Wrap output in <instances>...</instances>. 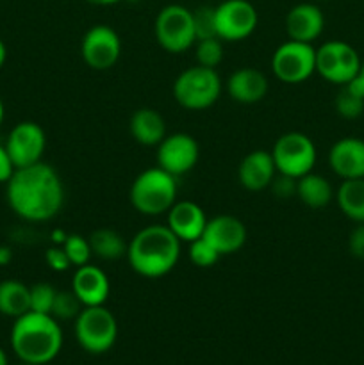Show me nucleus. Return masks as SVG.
Wrapping results in <instances>:
<instances>
[{"label": "nucleus", "mask_w": 364, "mask_h": 365, "mask_svg": "<svg viewBox=\"0 0 364 365\" xmlns=\"http://www.w3.org/2000/svg\"><path fill=\"white\" fill-rule=\"evenodd\" d=\"M6 196L11 210L31 223L50 221L64 203V185L52 166L41 163L18 168L6 182Z\"/></svg>", "instance_id": "f257e3e1"}, {"label": "nucleus", "mask_w": 364, "mask_h": 365, "mask_svg": "<svg viewBox=\"0 0 364 365\" xmlns=\"http://www.w3.org/2000/svg\"><path fill=\"white\" fill-rule=\"evenodd\" d=\"M182 242L166 225L141 228L127 245V260L132 271L145 278L166 277L181 259Z\"/></svg>", "instance_id": "f03ea898"}, {"label": "nucleus", "mask_w": 364, "mask_h": 365, "mask_svg": "<svg viewBox=\"0 0 364 365\" xmlns=\"http://www.w3.org/2000/svg\"><path fill=\"white\" fill-rule=\"evenodd\" d=\"M11 348L20 362L36 365L52 362L63 348L59 321L50 314L29 310L14 319L11 328Z\"/></svg>", "instance_id": "7ed1b4c3"}, {"label": "nucleus", "mask_w": 364, "mask_h": 365, "mask_svg": "<svg viewBox=\"0 0 364 365\" xmlns=\"http://www.w3.org/2000/svg\"><path fill=\"white\" fill-rule=\"evenodd\" d=\"M177 202V177L163 168H148L131 185V203L143 216H159Z\"/></svg>", "instance_id": "20e7f679"}, {"label": "nucleus", "mask_w": 364, "mask_h": 365, "mask_svg": "<svg viewBox=\"0 0 364 365\" xmlns=\"http://www.w3.org/2000/svg\"><path fill=\"white\" fill-rule=\"evenodd\" d=\"M223 89L220 75L214 68L191 66L182 71L173 82V98L188 110H203L218 102Z\"/></svg>", "instance_id": "39448f33"}, {"label": "nucleus", "mask_w": 364, "mask_h": 365, "mask_svg": "<svg viewBox=\"0 0 364 365\" xmlns=\"http://www.w3.org/2000/svg\"><path fill=\"white\" fill-rule=\"evenodd\" d=\"M75 339L91 355L107 353L118 339L116 317L103 305L84 307L75 317Z\"/></svg>", "instance_id": "423d86ee"}, {"label": "nucleus", "mask_w": 364, "mask_h": 365, "mask_svg": "<svg viewBox=\"0 0 364 365\" xmlns=\"http://www.w3.org/2000/svg\"><path fill=\"white\" fill-rule=\"evenodd\" d=\"M275 168L278 175H285L298 180L310 173L316 164L318 152L313 139L303 132H288L275 141L271 148Z\"/></svg>", "instance_id": "0eeeda50"}, {"label": "nucleus", "mask_w": 364, "mask_h": 365, "mask_svg": "<svg viewBox=\"0 0 364 365\" xmlns=\"http://www.w3.org/2000/svg\"><path fill=\"white\" fill-rule=\"evenodd\" d=\"M156 39L170 53H182L196 41L193 11L181 4H170L159 11L153 24Z\"/></svg>", "instance_id": "6e6552de"}, {"label": "nucleus", "mask_w": 364, "mask_h": 365, "mask_svg": "<svg viewBox=\"0 0 364 365\" xmlns=\"http://www.w3.org/2000/svg\"><path fill=\"white\" fill-rule=\"evenodd\" d=\"M271 71L284 84H302L316 73V48L313 43L288 39L273 52Z\"/></svg>", "instance_id": "1a4fd4ad"}, {"label": "nucleus", "mask_w": 364, "mask_h": 365, "mask_svg": "<svg viewBox=\"0 0 364 365\" xmlns=\"http://www.w3.org/2000/svg\"><path fill=\"white\" fill-rule=\"evenodd\" d=\"M360 56L352 45L341 39L325 41L316 48V73L335 86H345L360 70Z\"/></svg>", "instance_id": "9d476101"}, {"label": "nucleus", "mask_w": 364, "mask_h": 365, "mask_svg": "<svg viewBox=\"0 0 364 365\" xmlns=\"http://www.w3.org/2000/svg\"><path fill=\"white\" fill-rule=\"evenodd\" d=\"M214 21L218 38L225 43H236L253 34L259 14L248 0H223L214 7Z\"/></svg>", "instance_id": "9b49d317"}, {"label": "nucleus", "mask_w": 364, "mask_h": 365, "mask_svg": "<svg viewBox=\"0 0 364 365\" xmlns=\"http://www.w3.org/2000/svg\"><path fill=\"white\" fill-rule=\"evenodd\" d=\"M81 56L91 70L106 71L118 63L121 56V39L109 25H93L81 41Z\"/></svg>", "instance_id": "f8f14e48"}, {"label": "nucleus", "mask_w": 364, "mask_h": 365, "mask_svg": "<svg viewBox=\"0 0 364 365\" xmlns=\"http://www.w3.org/2000/svg\"><path fill=\"white\" fill-rule=\"evenodd\" d=\"M4 146L16 170L38 164L46 148L45 130L36 121H20L11 128Z\"/></svg>", "instance_id": "ddd939ff"}, {"label": "nucleus", "mask_w": 364, "mask_h": 365, "mask_svg": "<svg viewBox=\"0 0 364 365\" xmlns=\"http://www.w3.org/2000/svg\"><path fill=\"white\" fill-rule=\"evenodd\" d=\"M200 157V146L193 135L186 132L168 134L157 145V166L173 177L189 173L196 166Z\"/></svg>", "instance_id": "4468645a"}, {"label": "nucleus", "mask_w": 364, "mask_h": 365, "mask_svg": "<svg viewBox=\"0 0 364 365\" xmlns=\"http://www.w3.org/2000/svg\"><path fill=\"white\" fill-rule=\"evenodd\" d=\"M202 237L220 255H232L239 252L246 242V227L241 220L228 214H220L207 220Z\"/></svg>", "instance_id": "2eb2a0df"}, {"label": "nucleus", "mask_w": 364, "mask_h": 365, "mask_svg": "<svg viewBox=\"0 0 364 365\" xmlns=\"http://www.w3.org/2000/svg\"><path fill=\"white\" fill-rule=\"evenodd\" d=\"M168 225L181 242H193L202 237L207 225V216L198 203L191 200L175 202L168 210Z\"/></svg>", "instance_id": "dca6fc26"}, {"label": "nucleus", "mask_w": 364, "mask_h": 365, "mask_svg": "<svg viewBox=\"0 0 364 365\" xmlns=\"http://www.w3.org/2000/svg\"><path fill=\"white\" fill-rule=\"evenodd\" d=\"M328 164L341 180L364 178V139L341 138L328 152Z\"/></svg>", "instance_id": "f3484780"}, {"label": "nucleus", "mask_w": 364, "mask_h": 365, "mask_svg": "<svg viewBox=\"0 0 364 365\" xmlns=\"http://www.w3.org/2000/svg\"><path fill=\"white\" fill-rule=\"evenodd\" d=\"M325 29V16L320 6L313 2L296 4L285 16V32L289 39L303 43L316 41Z\"/></svg>", "instance_id": "a211bd4d"}, {"label": "nucleus", "mask_w": 364, "mask_h": 365, "mask_svg": "<svg viewBox=\"0 0 364 365\" xmlns=\"http://www.w3.org/2000/svg\"><path fill=\"white\" fill-rule=\"evenodd\" d=\"M71 291L81 299L82 307H98L103 305L109 298L111 282L100 267L86 264V266L75 267Z\"/></svg>", "instance_id": "6ab92c4d"}, {"label": "nucleus", "mask_w": 364, "mask_h": 365, "mask_svg": "<svg viewBox=\"0 0 364 365\" xmlns=\"http://www.w3.org/2000/svg\"><path fill=\"white\" fill-rule=\"evenodd\" d=\"M275 175H277V168H275L273 157H271V152H266V150H253L246 153L238 166L239 184L246 191H264L271 185Z\"/></svg>", "instance_id": "aec40b11"}, {"label": "nucleus", "mask_w": 364, "mask_h": 365, "mask_svg": "<svg viewBox=\"0 0 364 365\" xmlns=\"http://www.w3.org/2000/svg\"><path fill=\"white\" fill-rule=\"evenodd\" d=\"M268 84L266 75L256 68H239L231 77L227 78V93L234 102L238 103H257L268 95Z\"/></svg>", "instance_id": "412c9836"}, {"label": "nucleus", "mask_w": 364, "mask_h": 365, "mask_svg": "<svg viewBox=\"0 0 364 365\" xmlns=\"http://www.w3.org/2000/svg\"><path fill=\"white\" fill-rule=\"evenodd\" d=\"M128 128L134 141L143 146H157L168 135L164 118L150 107L136 110L128 121Z\"/></svg>", "instance_id": "4be33fe9"}, {"label": "nucleus", "mask_w": 364, "mask_h": 365, "mask_svg": "<svg viewBox=\"0 0 364 365\" xmlns=\"http://www.w3.org/2000/svg\"><path fill=\"white\" fill-rule=\"evenodd\" d=\"M296 196L309 209H323L335 196L330 182L318 173H307L296 180Z\"/></svg>", "instance_id": "5701e85b"}, {"label": "nucleus", "mask_w": 364, "mask_h": 365, "mask_svg": "<svg viewBox=\"0 0 364 365\" xmlns=\"http://www.w3.org/2000/svg\"><path fill=\"white\" fill-rule=\"evenodd\" d=\"M29 310H31V287L14 278L0 282V314L16 319Z\"/></svg>", "instance_id": "b1692460"}, {"label": "nucleus", "mask_w": 364, "mask_h": 365, "mask_svg": "<svg viewBox=\"0 0 364 365\" xmlns=\"http://www.w3.org/2000/svg\"><path fill=\"white\" fill-rule=\"evenodd\" d=\"M339 210L353 223H364V178L343 180L335 191Z\"/></svg>", "instance_id": "393cba45"}, {"label": "nucleus", "mask_w": 364, "mask_h": 365, "mask_svg": "<svg viewBox=\"0 0 364 365\" xmlns=\"http://www.w3.org/2000/svg\"><path fill=\"white\" fill-rule=\"evenodd\" d=\"M93 255L102 260H118L127 255V242L113 228H98L89 235Z\"/></svg>", "instance_id": "a878e982"}, {"label": "nucleus", "mask_w": 364, "mask_h": 365, "mask_svg": "<svg viewBox=\"0 0 364 365\" xmlns=\"http://www.w3.org/2000/svg\"><path fill=\"white\" fill-rule=\"evenodd\" d=\"M195 59L198 66L214 68L223 61V41L220 38H207L195 41Z\"/></svg>", "instance_id": "bb28decb"}, {"label": "nucleus", "mask_w": 364, "mask_h": 365, "mask_svg": "<svg viewBox=\"0 0 364 365\" xmlns=\"http://www.w3.org/2000/svg\"><path fill=\"white\" fill-rule=\"evenodd\" d=\"M63 250L66 252L68 259H70V264L74 267H81L89 264V259H91L93 252L91 246H89V239L82 237L79 234H68L66 239H64Z\"/></svg>", "instance_id": "cd10ccee"}, {"label": "nucleus", "mask_w": 364, "mask_h": 365, "mask_svg": "<svg viewBox=\"0 0 364 365\" xmlns=\"http://www.w3.org/2000/svg\"><path fill=\"white\" fill-rule=\"evenodd\" d=\"M84 309L81 303V299L75 296V292L71 291H57L56 299H54L52 307V316L57 321H68L75 319V317L81 314V310Z\"/></svg>", "instance_id": "c85d7f7f"}, {"label": "nucleus", "mask_w": 364, "mask_h": 365, "mask_svg": "<svg viewBox=\"0 0 364 365\" xmlns=\"http://www.w3.org/2000/svg\"><path fill=\"white\" fill-rule=\"evenodd\" d=\"M57 289L46 282H38L31 285V310L39 314H50L52 316L54 299H56Z\"/></svg>", "instance_id": "c756f323"}, {"label": "nucleus", "mask_w": 364, "mask_h": 365, "mask_svg": "<svg viewBox=\"0 0 364 365\" xmlns=\"http://www.w3.org/2000/svg\"><path fill=\"white\" fill-rule=\"evenodd\" d=\"M189 260H191L193 266L196 267H211L220 260V253L209 245L203 237L196 239V241L189 242V250H188Z\"/></svg>", "instance_id": "7c9ffc66"}, {"label": "nucleus", "mask_w": 364, "mask_h": 365, "mask_svg": "<svg viewBox=\"0 0 364 365\" xmlns=\"http://www.w3.org/2000/svg\"><path fill=\"white\" fill-rule=\"evenodd\" d=\"M335 110L345 120H355L364 113V100L350 93L345 86H341V91L335 96Z\"/></svg>", "instance_id": "2f4dec72"}, {"label": "nucleus", "mask_w": 364, "mask_h": 365, "mask_svg": "<svg viewBox=\"0 0 364 365\" xmlns=\"http://www.w3.org/2000/svg\"><path fill=\"white\" fill-rule=\"evenodd\" d=\"M193 25H195L196 41L207 38H218L216 21H214V7L200 6L193 11Z\"/></svg>", "instance_id": "473e14b6"}, {"label": "nucleus", "mask_w": 364, "mask_h": 365, "mask_svg": "<svg viewBox=\"0 0 364 365\" xmlns=\"http://www.w3.org/2000/svg\"><path fill=\"white\" fill-rule=\"evenodd\" d=\"M45 260L46 266H49L54 273H64V271H68L71 267L70 259H68L63 246H52V248L46 250Z\"/></svg>", "instance_id": "72a5a7b5"}, {"label": "nucleus", "mask_w": 364, "mask_h": 365, "mask_svg": "<svg viewBox=\"0 0 364 365\" xmlns=\"http://www.w3.org/2000/svg\"><path fill=\"white\" fill-rule=\"evenodd\" d=\"M270 187L278 198H291V196H296V178L277 173Z\"/></svg>", "instance_id": "f704fd0d"}, {"label": "nucleus", "mask_w": 364, "mask_h": 365, "mask_svg": "<svg viewBox=\"0 0 364 365\" xmlns=\"http://www.w3.org/2000/svg\"><path fill=\"white\" fill-rule=\"evenodd\" d=\"M348 252L355 259L364 260V223H357V227L350 232Z\"/></svg>", "instance_id": "c9c22d12"}, {"label": "nucleus", "mask_w": 364, "mask_h": 365, "mask_svg": "<svg viewBox=\"0 0 364 365\" xmlns=\"http://www.w3.org/2000/svg\"><path fill=\"white\" fill-rule=\"evenodd\" d=\"M14 170L16 168H14L13 160H11L9 153H7L6 146L0 143V184H6L11 178V175L14 173Z\"/></svg>", "instance_id": "e433bc0d"}, {"label": "nucleus", "mask_w": 364, "mask_h": 365, "mask_svg": "<svg viewBox=\"0 0 364 365\" xmlns=\"http://www.w3.org/2000/svg\"><path fill=\"white\" fill-rule=\"evenodd\" d=\"M11 259H13V252H11L7 246H0V266H6V264H9Z\"/></svg>", "instance_id": "4c0bfd02"}, {"label": "nucleus", "mask_w": 364, "mask_h": 365, "mask_svg": "<svg viewBox=\"0 0 364 365\" xmlns=\"http://www.w3.org/2000/svg\"><path fill=\"white\" fill-rule=\"evenodd\" d=\"M84 2L91 4V6H114V4L121 2V0H84Z\"/></svg>", "instance_id": "58836bf2"}, {"label": "nucleus", "mask_w": 364, "mask_h": 365, "mask_svg": "<svg viewBox=\"0 0 364 365\" xmlns=\"http://www.w3.org/2000/svg\"><path fill=\"white\" fill-rule=\"evenodd\" d=\"M6 59H7V48L6 45H4L2 39H0V70H2L4 64H6Z\"/></svg>", "instance_id": "ea45409f"}, {"label": "nucleus", "mask_w": 364, "mask_h": 365, "mask_svg": "<svg viewBox=\"0 0 364 365\" xmlns=\"http://www.w3.org/2000/svg\"><path fill=\"white\" fill-rule=\"evenodd\" d=\"M4 118H6V107H4L2 98H0V127H2L4 123Z\"/></svg>", "instance_id": "a19ab883"}, {"label": "nucleus", "mask_w": 364, "mask_h": 365, "mask_svg": "<svg viewBox=\"0 0 364 365\" xmlns=\"http://www.w3.org/2000/svg\"><path fill=\"white\" fill-rule=\"evenodd\" d=\"M0 365H9V360H7L6 351H4L2 348H0Z\"/></svg>", "instance_id": "79ce46f5"}, {"label": "nucleus", "mask_w": 364, "mask_h": 365, "mask_svg": "<svg viewBox=\"0 0 364 365\" xmlns=\"http://www.w3.org/2000/svg\"><path fill=\"white\" fill-rule=\"evenodd\" d=\"M359 73L363 75V77H364V61H363V63H360V70H359Z\"/></svg>", "instance_id": "37998d69"}, {"label": "nucleus", "mask_w": 364, "mask_h": 365, "mask_svg": "<svg viewBox=\"0 0 364 365\" xmlns=\"http://www.w3.org/2000/svg\"><path fill=\"white\" fill-rule=\"evenodd\" d=\"M20 365H36V364H27V362H21Z\"/></svg>", "instance_id": "c03bdc74"}]
</instances>
